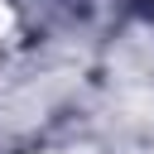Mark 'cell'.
<instances>
[{
  "label": "cell",
  "instance_id": "obj_1",
  "mask_svg": "<svg viewBox=\"0 0 154 154\" xmlns=\"http://www.w3.org/2000/svg\"><path fill=\"white\" fill-rule=\"evenodd\" d=\"M130 5H135V14H140V19H149V24H154V0H130Z\"/></svg>",
  "mask_w": 154,
  "mask_h": 154
}]
</instances>
